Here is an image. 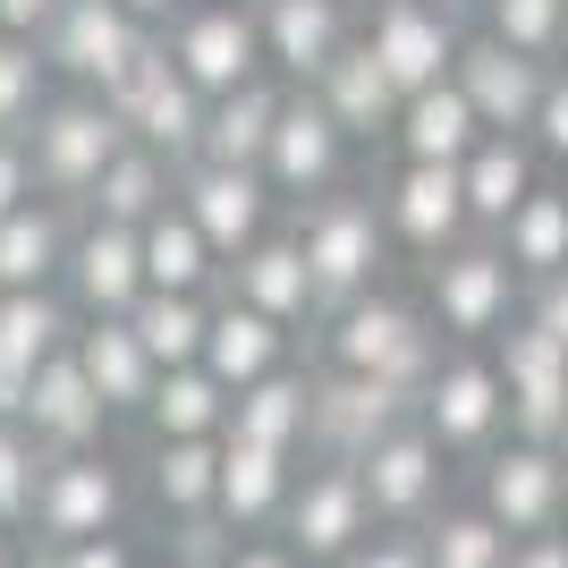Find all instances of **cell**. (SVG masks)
I'll use <instances>...</instances> for the list:
<instances>
[{
  "instance_id": "7",
  "label": "cell",
  "mask_w": 568,
  "mask_h": 568,
  "mask_svg": "<svg viewBox=\"0 0 568 568\" xmlns=\"http://www.w3.org/2000/svg\"><path fill=\"white\" fill-rule=\"evenodd\" d=\"M374 526H382V518H374L365 475H356V467H332V458H314V467L297 475L288 509H281V544L297 551L306 568H332V560H348Z\"/></svg>"
},
{
  "instance_id": "26",
  "label": "cell",
  "mask_w": 568,
  "mask_h": 568,
  "mask_svg": "<svg viewBox=\"0 0 568 568\" xmlns=\"http://www.w3.org/2000/svg\"><path fill=\"white\" fill-rule=\"evenodd\" d=\"M314 94H323V111H332L356 144L390 136V128H399V102H407V94H399V77L374 60V43H365V34H356V43L339 51L323 77H314Z\"/></svg>"
},
{
  "instance_id": "10",
  "label": "cell",
  "mask_w": 568,
  "mask_h": 568,
  "mask_svg": "<svg viewBox=\"0 0 568 568\" xmlns=\"http://www.w3.org/2000/svg\"><path fill=\"white\" fill-rule=\"evenodd\" d=\"M416 425H425L450 458L493 450L500 425H509V390H500V365H493V356H475V348L442 356V365H433V382H425V399H416Z\"/></svg>"
},
{
  "instance_id": "2",
  "label": "cell",
  "mask_w": 568,
  "mask_h": 568,
  "mask_svg": "<svg viewBox=\"0 0 568 568\" xmlns=\"http://www.w3.org/2000/svg\"><path fill=\"white\" fill-rule=\"evenodd\" d=\"M425 314L442 323V339H500L526 314V272L509 263L500 237L475 230L467 246L425 263Z\"/></svg>"
},
{
  "instance_id": "53",
  "label": "cell",
  "mask_w": 568,
  "mask_h": 568,
  "mask_svg": "<svg viewBox=\"0 0 568 568\" xmlns=\"http://www.w3.org/2000/svg\"><path fill=\"white\" fill-rule=\"evenodd\" d=\"M119 9H136L144 26H170V18H179V9H187V0H119Z\"/></svg>"
},
{
  "instance_id": "41",
  "label": "cell",
  "mask_w": 568,
  "mask_h": 568,
  "mask_svg": "<svg viewBox=\"0 0 568 568\" xmlns=\"http://www.w3.org/2000/svg\"><path fill=\"white\" fill-rule=\"evenodd\" d=\"M51 51L34 34H0V136H26L51 102Z\"/></svg>"
},
{
  "instance_id": "50",
  "label": "cell",
  "mask_w": 568,
  "mask_h": 568,
  "mask_svg": "<svg viewBox=\"0 0 568 568\" xmlns=\"http://www.w3.org/2000/svg\"><path fill=\"white\" fill-rule=\"evenodd\" d=\"M51 18H60V0H0V34H34L43 43Z\"/></svg>"
},
{
  "instance_id": "25",
  "label": "cell",
  "mask_w": 568,
  "mask_h": 568,
  "mask_svg": "<svg viewBox=\"0 0 568 568\" xmlns=\"http://www.w3.org/2000/svg\"><path fill=\"white\" fill-rule=\"evenodd\" d=\"M288 493H297V450H263V442H237L221 433V518L237 535H263V526H281Z\"/></svg>"
},
{
  "instance_id": "36",
  "label": "cell",
  "mask_w": 568,
  "mask_h": 568,
  "mask_svg": "<svg viewBox=\"0 0 568 568\" xmlns=\"http://www.w3.org/2000/svg\"><path fill=\"white\" fill-rule=\"evenodd\" d=\"M85 314L60 297V288H0V365H26V374H43L51 356L77 339Z\"/></svg>"
},
{
  "instance_id": "16",
  "label": "cell",
  "mask_w": 568,
  "mask_h": 568,
  "mask_svg": "<svg viewBox=\"0 0 568 568\" xmlns=\"http://www.w3.org/2000/svg\"><path fill=\"white\" fill-rule=\"evenodd\" d=\"M484 509H493L518 544L568 526V458L551 450V442H518V433H509V450L484 458Z\"/></svg>"
},
{
  "instance_id": "21",
  "label": "cell",
  "mask_w": 568,
  "mask_h": 568,
  "mask_svg": "<svg viewBox=\"0 0 568 568\" xmlns=\"http://www.w3.org/2000/svg\"><path fill=\"white\" fill-rule=\"evenodd\" d=\"M34 442H43V458H69V450H102V425H111V399L94 390V374L77 365V339L60 356H51L43 374H34V399H26L18 416Z\"/></svg>"
},
{
  "instance_id": "43",
  "label": "cell",
  "mask_w": 568,
  "mask_h": 568,
  "mask_svg": "<svg viewBox=\"0 0 568 568\" xmlns=\"http://www.w3.org/2000/svg\"><path fill=\"white\" fill-rule=\"evenodd\" d=\"M560 26L568 0H484V34H500L509 51H535V60H560Z\"/></svg>"
},
{
  "instance_id": "29",
  "label": "cell",
  "mask_w": 568,
  "mask_h": 568,
  "mask_svg": "<svg viewBox=\"0 0 568 568\" xmlns=\"http://www.w3.org/2000/svg\"><path fill=\"white\" fill-rule=\"evenodd\" d=\"M204 365H213L230 390H246V382H263V374H281V365H288V323L221 288V297H213V339H204Z\"/></svg>"
},
{
  "instance_id": "32",
  "label": "cell",
  "mask_w": 568,
  "mask_h": 568,
  "mask_svg": "<svg viewBox=\"0 0 568 568\" xmlns=\"http://www.w3.org/2000/svg\"><path fill=\"white\" fill-rule=\"evenodd\" d=\"M170 204H179V162L128 136V153H119V162L94 179V195H85L77 213L119 221V230H144V221H153V213H170Z\"/></svg>"
},
{
  "instance_id": "37",
  "label": "cell",
  "mask_w": 568,
  "mask_h": 568,
  "mask_svg": "<svg viewBox=\"0 0 568 568\" xmlns=\"http://www.w3.org/2000/svg\"><path fill=\"white\" fill-rule=\"evenodd\" d=\"M136 339L153 348V365H204V339H213V297H187V288H144L136 297Z\"/></svg>"
},
{
  "instance_id": "56",
  "label": "cell",
  "mask_w": 568,
  "mask_h": 568,
  "mask_svg": "<svg viewBox=\"0 0 568 568\" xmlns=\"http://www.w3.org/2000/svg\"><path fill=\"white\" fill-rule=\"evenodd\" d=\"M551 450H560V458H568V425H560V442H551Z\"/></svg>"
},
{
  "instance_id": "6",
  "label": "cell",
  "mask_w": 568,
  "mask_h": 568,
  "mask_svg": "<svg viewBox=\"0 0 568 568\" xmlns=\"http://www.w3.org/2000/svg\"><path fill=\"white\" fill-rule=\"evenodd\" d=\"M399 425H416V390L382 374H339V365H314V433L306 450L332 458V467H356V458L390 442Z\"/></svg>"
},
{
  "instance_id": "23",
  "label": "cell",
  "mask_w": 568,
  "mask_h": 568,
  "mask_svg": "<svg viewBox=\"0 0 568 568\" xmlns=\"http://www.w3.org/2000/svg\"><path fill=\"white\" fill-rule=\"evenodd\" d=\"M230 297H246V306H263V314H281L288 332L297 323H323V288H314V263H306V246H297V230H263L246 255L230 263Z\"/></svg>"
},
{
  "instance_id": "44",
  "label": "cell",
  "mask_w": 568,
  "mask_h": 568,
  "mask_svg": "<svg viewBox=\"0 0 568 568\" xmlns=\"http://www.w3.org/2000/svg\"><path fill=\"white\" fill-rule=\"evenodd\" d=\"M230 560H237V526L221 509L170 518V568H230Z\"/></svg>"
},
{
  "instance_id": "49",
  "label": "cell",
  "mask_w": 568,
  "mask_h": 568,
  "mask_svg": "<svg viewBox=\"0 0 568 568\" xmlns=\"http://www.w3.org/2000/svg\"><path fill=\"white\" fill-rule=\"evenodd\" d=\"M51 568H136V551L119 535H85V544H51Z\"/></svg>"
},
{
  "instance_id": "12",
  "label": "cell",
  "mask_w": 568,
  "mask_h": 568,
  "mask_svg": "<svg viewBox=\"0 0 568 568\" xmlns=\"http://www.w3.org/2000/svg\"><path fill=\"white\" fill-rule=\"evenodd\" d=\"M493 365H500V390H509V433L518 442H560V425H568V348L560 339L535 314H518L493 339Z\"/></svg>"
},
{
  "instance_id": "54",
  "label": "cell",
  "mask_w": 568,
  "mask_h": 568,
  "mask_svg": "<svg viewBox=\"0 0 568 568\" xmlns=\"http://www.w3.org/2000/svg\"><path fill=\"white\" fill-rule=\"evenodd\" d=\"M0 568H18V551H9V526H0Z\"/></svg>"
},
{
  "instance_id": "52",
  "label": "cell",
  "mask_w": 568,
  "mask_h": 568,
  "mask_svg": "<svg viewBox=\"0 0 568 568\" xmlns=\"http://www.w3.org/2000/svg\"><path fill=\"white\" fill-rule=\"evenodd\" d=\"M230 568H306V560H297V551L272 535V544H237V560H230Z\"/></svg>"
},
{
  "instance_id": "27",
  "label": "cell",
  "mask_w": 568,
  "mask_h": 568,
  "mask_svg": "<svg viewBox=\"0 0 568 568\" xmlns=\"http://www.w3.org/2000/svg\"><path fill=\"white\" fill-rule=\"evenodd\" d=\"M77 365L94 374V390L111 399V416H144V407H153L162 365H153V348L136 339L128 314H94V323H77Z\"/></svg>"
},
{
  "instance_id": "5",
  "label": "cell",
  "mask_w": 568,
  "mask_h": 568,
  "mask_svg": "<svg viewBox=\"0 0 568 568\" xmlns=\"http://www.w3.org/2000/svg\"><path fill=\"white\" fill-rule=\"evenodd\" d=\"M102 102L119 111L128 136L153 144V153H170V162H195V144H204V111H213V94L187 85V69L170 60V34H153V43L136 51V69L119 77V85H102Z\"/></svg>"
},
{
  "instance_id": "28",
  "label": "cell",
  "mask_w": 568,
  "mask_h": 568,
  "mask_svg": "<svg viewBox=\"0 0 568 568\" xmlns=\"http://www.w3.org/2000/svg\"><path fill=\"white\" fill-rule=\"evenodd\" d=\"M484 136H493V128H484V111L467 102L458 77H442V85H425V94H407L399 102V128H390L399 162H467Z\"/></svg>"
},
{
  "instance_id": "20",
  "label": "cell",
  "mask_w": 568,
  "mask_h": 568,
  "mask_svg": "<svg viewBox=\"0 0 568 568\" xmlns=\"http://www.w3.org/2000/svg\"><path fill=\"white\" fill-rule=\"evenodd\" d=\"M442 442H433L425 425H399L390 442H374V450L356 458V475H365V493H374V518L382 526H425L433 509H442Z\"/></svg>"
},
{
  "instance_id": "4",
  "label": "cell",
  "mask_w": 568,
  "mask_h": 568,
  "mask_svg": "<svg viewBox=\"0 0 568 568\" xmlns=\"http://www.w3.org/2000/svg\"><path fill=\"white\" fill-rule=\"evenodd\" d=\"M26 153H34V179H43V195H60V204H85L94 195V179L128 153V128H119V111L102 94H51L43 119L26 128Z\"/></svg>"
},
{
  "instance_id": "40",
  "label": "cell",
  "mask_w": 568,
  "mask_h": 568,
  "mask_svg": "<svg viewBox=\"0 0 568 568\" xmlns=\"http://www.w3.org/2000/svg\"><path fill=\"white\" fill-rule=\"evenodd\" d=\"M153 500L170 518H195L221 500V442H153Z\"/></svg>"
},
{
  "instance_id": "55",
  "label": "cell",
  "mask_w": 568,
  "mask_h": 568,
  "mask_svg": "<svg viewBox=\"0 0 568 568\" xmlns=\"http://www.w3.org/2000/svg\"><path fill=\"white\" fill-rule=\"evenodd\" d=\"M551 69H568V26H560V60H551Z\"/></svg>"
},
{
  "instance_id": "30",
  "label": "cell",
  "mask_w": 568,
  "mask_h": 568,
  "mask_svg": "<svg viewBox=\"0 0 568 568\" xmlns=\"http://www.w3.org/2000/svg\"><path fill=\"white\" fill-rule=\"evenodd\" d=\"M535 162H544L535 136H484L467 162H458V179H467V213H475V230H484V237H500V230H509V213L544 187V170H535Z\"/></svg>"
},
{
  "instance_id": "48",
  "label": "cell",
  "mask_w": 568,
  "mask_h": 568,
  "mask_svg": "<svg viewBox=\"0 0 568 568\" xmlns=\"http://www.w3.org/2000/svg\"><path fill=\"white\" fill-rule=\"evenodd\" d=\"M526 314H535V323H544V332L568 348V272H544V281H526Z\"/></svg>"
},
{
  "instance_id": "8",
  "label": "cell",
  "mask_w": 568,
  "mask_h": 568,
  "mask_svg": "<svg viewBox=\"0 0 568 568\" xmlns=\"http://www.w3.org/2000/svg\"><path fill=\"white\" fill-rule=\"evenodd\" d=\"M374 204H382V221H390V246H407V255H425V263L475 237L458 162H390Z\"/></svg>"
},
{
  "instance_id": "24",
  "label": "cell",
  "mask_w": 568,
  "mask_h": 568,
  "mask_svg": "<svg viewBox=\"0 0 568 568\" xmlns=\"http://www.w3.org/2000/svg\"><path fill=\"white\" fill-rule=\"evenodd\" d=\"M288 111V77H246V85H230V94H213V111H204V144H195V162H237V170H263V153H272V128H281Z\"/></svg>"
},
{
  "instance_id": "1",
  "label": "cell",
  "mask_w": 568,
  "mask_h": 568,
  "mask_svg": "<svg viewBox=\"0 0 568 568\" xmlns=\"http://www.w3.org/2000/svg\"><path fill=\"white\" fill-rule=\"evenodd\" d=\"M314 332H323V365H339V374L407 382L416 399H425L433 365H442V323H433L425 306L390 297V288H365V297L332 306L323 323H314Z\"/></svg>"
},
{
  "instance_id": "42",
  "label": "cell",
  "mask_w": 568,
  "mask_h": 568,
  "mask_svg": "<svg viewBox=\"0 0 568 568\" xmlns=\"http://www.w3.org/2000/svg\"><path fill=\"white\" fill-rule=\"evenodd\" d=\"M43 442L18 425V416H0V526H34V493H43Z\"/></svg>"
},
{
  "instance_id": "34",
  "label": "cell",
  "mask_w": 568,
  "mask_h": 568,
  "mask_svg": "<svg viewBox=\"0 0 568 568\" xmlns=\"http://www.w3.org/2000/svg\"><path fill=\"white\" fill-rule=\"evenodd\" d=\"M230 433H237V442H263V450H306V433H314V374L281 365V374L246 382L237 407H230Z\"/></svg>"
},
{
  "instance_id": "39",
  "label": "cell",
  "mask_w": 568,
  "mask_h": 568,
  "mask_svg": "<svg viewBox=\"0 0 568 568\" xmlns=\"http://www.w3.org/2000/svg\"><path fill=\"white\" fill-rule=\"evenodd\" d=\"M500 246H509V263H518L526 281H544V272H568V195H560V187H535L518 213H509Z\"/></svg>"
},
{
  "instance_id": "17",
  "label": "cell",
  "mask_w": 568,
  "mask_h": 568,
  "mask_svg": "<svg viewBox=\"0 0 568 568\" xmlns=\"http://www.w3.org/2000/svg\"><path fill=\"white\" fill-rule=\"evenodd\" d=\"M60 288H69V306L85 314V323H94V314H136V297L153 288L144 281V230H119V221L77 213Z\"/></svg>"
},
{
  "instance_id": "38",
  "label": "cell",
  "mask_w": 568,
  "mask_h": 568,
  "mask_svg": "<svg viewBox=\"0 0 568 568\" xmlns=\"http://www.w3.org/2000/svg\"><path fill=\"white\" fill-rule=\"evenodd\" d=\"M416 535H425L433 568H509V551H518V535H509L484 500H475V509H433Z\"/></svg>"
},
{
  "instance_id": "11",
  "label": "cell",
  "mask_w": 568,
  "mask_h": 568,
  "mask_svg": "<svg viewBox=\"0 0 568 568\" xmlns=\"http://www.w3.org/2000/svg\"><path fill=\"white\" fill-rule=\"evenodd\" d=\"M153 34H162V26H144L136 9H119V0H60L43 51H51V69L69 77V85L102 94V85H119V77L136 69V51L153 43Z\"/></svg>"
},
{
  "instance_id": "15",
  "label": "cell",
  "mask_w": 568,
  "mask_h": 568,
  "mask_svg": "<svg viewBox=\"0 0 568 568\" xmlns=\"http://www.w3.org/2000/svg\"><path fill=\"white\" fill-rule=\"evenodd\" d=\"M179 204H187V221L221 246V263H237L263 230H272V204H281V195H272V179H263V170L179 162Z\"/></svg>"
},
{
  "instance_id": "46",
  "label": "cell",
  "mask_w": 568,
  "mask_h": 568,
  "mask_svg": "<svg viewBox=\"0 0 568 568\" xmlns=\"http://www.w3.org/2000/svg\"><path fill=\"white\" fill-rule=\"evenodd\" d=\"M43 195V179H34V153H26V136H0V221L18 213V204H34Z\"/></svg>"
},
{
  "instance_id": "22",
  "label": "cell",
  "mask_w": 568,
  "mask_h": 568,
  "mask_svg": "<svg viewBox=\"0 0 568 568\" xmlns=\"http://www.w3.org/2000/svg\"><path fill=\"white\" fill-rule=\"evenodd\" d=\"M255 26H263L272 77H288V85H314V77L356 43L348 0H255Z\"/></svg>"
},
{
  "instance_id": "31",
  "label": "cell",
  "mask_w": 568,
  "mask_h": 568,
  "mask_svg": "<svg viewBox=\"0 0 568 568\" xmlns=\"http://www.w3.org/2000/svg\"><path fill=\"white\" fill-rule=\"evenodd\" d=\"M69 213L77 204L34 195V204H18V213L0 221V288H51L69 272V237H77Z\"/></svg>"
},
{
  "instance_id": "45",
  "label": "cell",
  "mask_w": 568,
  "mask_h": 568,
  "mask_svg": "<svg viewBox=\"0 0 568 568\" xmlns=\"http://www.w3.org/2000/svg\"><path fill=\"white\" fill-rule=\"evenodd\" d=\"M535 153L544 162H568V69H551V85H544V111H535Z\"/></svg>"
},
{
  "instance_id": "35",
  "label": "cell",
  "mask_w": 568,
  "mask_h": 568,
  "mask_svg": "<svg viewBox=\"0 0 568 568\" xmlns=\"http://www.w3.org/2000/svg\"><path fill=\"white\" fill-rule=\"evenodd\" d=\"M144 281L153 288H187V297H213V288L230 281L221 246L187 221V204H170V213L144 221Z\"/></svg>"
},
{
  "instance_id": "3",
  "label": "cell",
  "mask_w": 568,
  "mask_h": 568,
  "mask_svg": "<svg viewBox=\"0 0 568 568\" xmlns=\"http://www.w3.org/2000/svg\"><path fill=\"white\" fill-rule=\"evenodd\" d=\"M297 246L314 263V288H323V314L382 288V263H390V221H382L374 187L365 195H314L306 213H297Z\"/></svg>"
},
{
  "instance_id": "19",
  "label": "cell",
  "mask_w": 568,
  "mask_h": 568,
  "mask_svg": "<svg viewBox=\"0 0 568 568\" xmlns=\"http://www.w3.org/2000/svg\"><path fill=\"white\" fill-rule=\"evenodd\" d=\"M458 85H467V102L484 111V128L493 136H526L535 128V111H544V85H551V60H535V51H509L500 34H467V51H458Z\"/></svg>"
},
{
  "instance_id": "18",
  "label": "cell",
  "mask_w": 568,
  "mask_h": 568,
  "mask_svg": "<svg viewBox=\"0 0 568 568\" xmlns=\"http://www.w3.org/2000/svg\"><path fill=\"white\" fill-rule=\"evenodd\" d=\"M119 467L102 450H69L43 467V493H34V544H85V535H119Z\"/></svg>"
},
{
  "instance_id": "51",
  "label": "cell",
  "mask_w": 568,
  "mask_h": 568,
  "mask_svg": "<svg viewBox=\"0 0 568 568\" xmlns=\"http://www.w3.org/2000/svg\"><path fill=\"white\" fill-rule=\"evenodd\" d=\"M509 568H568V526H551V535H526V544L509 551Z\"/></svg>"
},
{
  "instance_id": "14",
  "label": "cell",
  "mask_w": 568,
  "mask_h": 568,
  "mask_svg": "<svg viewBox=\"0 0 568 568\" xmlns=\"http://www.w3.org/2000/svg\"><path fill=\"white\" fill-rule=\"evenodd\" d=\"M365 43H374L382 69L399 77V94H425V85H442V77L458 69L467 34H458L450 0H374V18H365Z\"/></svg>"
},
{
  "instance_id": "33",
  "label": "cell",
  "mask_w": 568,
  "mask_h": 568,
  "mask_svg": "<svg viewBox=\"0 0 568 568\" xmlns=\"http://www.w3.org/2000/svg\"><path fill=\"white\" fill-rule=\"evenodd\" d=\"M230 407H237V390L213 365H170V374L153 382L144 425H153V442H221V433H230Z\"/></svg>"
},
{
  "instance_id": "9",
  "label": "cell",
  "mask_w": 568,
  "mask_h": 568,
  "mask_svg": "<svg viewBox=\"0 0 568 568\" xmlns=\"http://www.w3.org/2000/svg\"><path fill=\"white\" fill-rule=\"evenodd\" d=\"M162 34H170V60L187 69V85H204V94H230V85L272 69V60H263L255 0H187Z\"/></svg>"
},
{
  "instance_id": "47",
  "label": "cell",
  "mask_w": 568,
  "mask_h": 568,
  "mask_svg": "<svg viewBox=\"0 0 568 568\" xmlns=\"http://www.w3.org/2000/svg\"><path fill=\"white\" fill-rule=\"evenodd\" d=\"M332 568H433V560H425V535H365V544H356L348 560H332Z\"/></svg>"
},
{
  "instance_id": "13",
  "label": "cell",
  "mask_w": 568,
  "mask_h": 568,
  "mask_svg": "<svg viewBox=\"0 0 568 568\" xmlns=\"http://www.w3.org/2000/svg\"><path fill=\"white\" fill-rule=\"evenodd\" d=\"M348 144L356 136L323 111L314 85H288V111H281V128H272V153H263V179H272V195H288V204H314V195L339 187Z\"/></svg>"
}]
</instances>
